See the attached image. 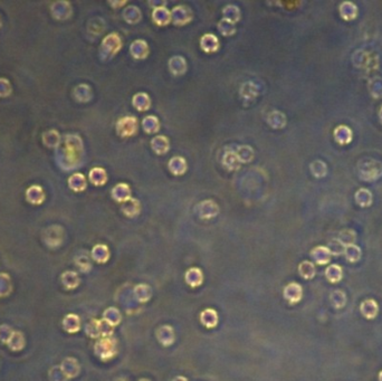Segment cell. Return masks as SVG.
Listing matches in <instances>:
<instances>
[{
    "label": "cell",
    "instance_id": "obj_1",
    "mask_svg": "<svg viewBox=\"0 0 382 381\" xmlns=\"http://www.w3.org/2000/svg\"><path fill=\"white\" fill-rule=\"evenodd\" d=\"M94 352L103 361L113 359L118 353V341L113 337L102 338L95 343Z\"/></svg>",
    "mask_w": 382,
    "mask_h": 381
},
{
    "label": "cell",
    "instance_id": "obj_2",
    "mask_svg": "<svg viewBox=\"0 0 382 381\" xmlns=\"http://www.w3.org/2000/svg\"><path fill=\"white\" fill-rule=\"evenodd\" d=\"M359 167L369 169V170H361L359 171L360 177L362 178V180L372 181L377 180L382 175V164L377 160L367 159L362 160L359 163Z\"/></svg>",
    "mask_w": 382,
    "mask_h": 381
},
{
    "label": "cell",
    "instance_id": "obj_3",
    "mask_svg": "<svg viewBox=\"0 0 382 381\" xmlns=\"http://www.w3.org/2000/svg\"><path fill=\"white\" fill-rule=\"evenodd\" d=\"M64 230L60 226H51L43 233V241L48 247L56 248L63 244Z\"/></svg>",
    "mask_w": 382,
    "mask_h": 381
},
{
    "label": "cell",
    "instance_id": "obj_4",
    "mask_svg": "<svg viewBox=\"0 0 382 381\" xmlns=\"http://www.w3.org/2000/svg\"><path fill=\"white\" fill-rule=\"evenodd\" d=\"M156 337L161 345L163 347H170L173 345L176 340V334H174V329L171 325H160L156 331Z\"/></svg>",
    "mask_w": 382,
    "mask_h": 381
},
{
    "label": "cell",
    "instance_id": "obj_5",
    "mask_svg": "<svg viewBox=\"0 0 382 381\" xmlns=\"http://www.w3.org/2000/svg\"><path fill=\"white\" fill-rule=\"evenodd\" d=\"M283 295H284V299L287 302H289L290 304H296L302 300L303 288L298 283L292 282V283L287 284L284 287Z\"/></svg>",
    "mask_w": 382,
    "mask_h": 381
},
{
    "label": "cell",
    "instance_id": "obj_6",
    "mask_svg": "<svg viewBox=\"0 0 382 381\" xmlns=\"http://www.w3.org/2000/svg\"><path fill=\"white\" fill-rule=\"evenodd\" d=\"M60 367L62 371L64 372V375L67 377V379L75 378V377L80 375L81 366L75 358H72V357L65 358L63 361H62Z\"/></svg>",
    "mask_w": 382,
    "mask_h": 381
},
{
    "label": "cell",
    "instance_id": "obj_7",
    "mask_svg": "<svg viewBox=\"0 0 382 381\" xmlns=\"http://www.w3.org/2000/svg\"><path fill=\"white\" fill-rule=\"evenodd\" d=\"M360 311L361 314L368 320H372L378 316V312H379V305H378L377 302L372 299H368L363 301L360 305Z\"/></svg>",
    "mask_w": 382,
    "mask_h": 381
},
{
    "label": "cell",
    "instance_id": "obj_8",
    "mask_svg": "<svg viewBox=\"0 0 382 381\" xmlns=\"http://www.w3.org/2000/svg\"><path fill=\"white\" fill-rule=\"evenodd\" d=\"M200 322L203 326L208 329H214L219 322L218 313L214 309H206L200 313Z\"/></svg>",
    "mask_w": 382,
    "mask_h": 381
},
{
    "label": "cell",
    "instance_id": "obj_9",
    "mask_svg": "<svg viewBox=\"0 0 382 381\" xmlns=\"http://www.w3.org/2000/svg\"><path fill=\"white\" fill-rule=\"evenodd\" d=\"M63 329L68 333H76L81 330V318L76 314H67L64 318L63 322Z\"/></svg>",
    "mask_w": 382,
    "mask_h": 381
},
{
    "label": "cell",
    "instance_id": "obj_10",
    "mask_svg": "<svg viewBox=\"0 0 382 381\" xmlns=\"http://www.w3.org/2000/svg\"><path fill=\"white\" fill-rule=\"evenodd\" d=\"M331 252L325 246H318L313 248V251L311 252V256L315 260V263L318 265H325L330 263L331 260Z\"/></svg>",
    "mask_w": 382,
    "mask_h": 381
},
{
    "label": "cell",
    "instance_id": "obj_11",
    "mask_svg": "<svg viewBox=\"0 0 382 381\" xmlns=\"http://www.w3.org/2000/svg\"><path fill=\"white\" fill-rule=\"evenodd\" d=\"M185 280H186V283L191 287L200 286L203 282V275L201 270L198 267L190 268V270H188L186 273Z\"/></svg>",
    "mask_w": 382,
    "mask_h": 381
},
{
    "label": "cell",
    "instance_id": "obj_12",
    "mask_svg": "<svg viewBox=\"0 0 382 381\" xmlns=\"http://www.w3.org/2000/svg\"><path fill=\"white\" fill-rule=\"evenodd\" d=\"M352 138H353V134H352V131L349 127L344 126H339L334 129V139L336 142H339L340 144H348L351 142Z\"/></svg>",
    "mask_w": 382,
    "mask_h": 381
},
{
    "label": "cell",
    "instance_id": "obj_13",
    "mask_svg": "<svg viewBox=\"0 0 382 381\" xmlns=\"http://www.w3.org/2000/svg\"><path fill=\"white\" fill-rule=\"evenodd\" d=\"M61 281L66 289H75L81 283L80 276L77 275V273L73 271L64 272L61 276Z\"/></svg>",
    "mask_w": 382,
    "mask_h": 381
},
{
    "label": "cell",
    "instance_id": "obj_14",
    "mask_svg": "<svg viewBox=\"0 0 382 381\" xmlns=\"http://www.w3.org/2000/svg\"><path fill=\"white\" fill-rule=\"evenodd\" d=\"M26 197L32 204L39 205L45 200V192L40 186H32L26 191Z\"/></svg>",
    "mask_w": 382,
    "mask_h": 381
},
{
    "label": "cell",
    "instance_id": "obj_15",
    "mask_svg": "<svg viewBox=\"0 0 382 381\" xmlns=\"http://www.w3.org/2000/svg\"><path fill=\"white\" fill-rule=\"evenodd\" d=\"M134 297L140 303H145L151 299L152 289L148 284H139L133 289Z\"/></svg>",
    "mask_w": 382,
    "mask_h": 381
},
{
    "label": "cell",
    "instance_id": "obj_16",
    "mask_svg": "<svg viewBox=\"0 0 382 381\" xmlns=\"http://www.w3.org/2000/svg\"><path fill=\"white\" fill-rule=\"evenodd\" d=\"M103 320L114 328V326L119 325L120 323H121L122 316L118 309L112 306V308H107L104 313H103Z\"/></svg>",
    "mask_w": 382,
    "mask_h": 381
},
{
    "label": "cell",
    "instance_id": "obj_17",
    "mask_svg": "<svg viewBox=\"0 0 382 381\" xmlns=\"http://www.w3.org/2000/svg\"><path fill=\"white\" fill-rule=\"evenodd\" d=\"M340 14L346 20H352L358 16V7L350 1L342 2L340 6Z\"/></svg>",
    "mask_w": 382,
    "mask_h": 381
},
{
    "label": "cell",
    "instance_id": "obj_18",
    "mask_svg": "<svg viewBox=\"0 0 382 381\" xmlns=\"http://www.w3.org/2000/svg\"><path fill=\"white\" fill-rule=\"evenodd\" d=\"M7 345L12 351H20L24 349L25 345H26V340H25V337L22 332L14 331V333H12Z\"/></svg>",
    "mask_w": 382,
    "mask_h": 381
},
{
    "label": "cell",
    "instance_id": "obj_19",
    "mask_svg": "<svg viewBox=\"0 0 382 381\" xmlns=\"http://www.w3.org/2000/svg\"><path fill=\"white\" fill-rule=\"evenodd\" d=\"M325 277L331 283H338L343 277L342 267L339 265H330L325 270Z\"/></svg>",
    "mask_w": 382,
    "mask_h": 381
},
{
    "label": "cell",
    "instance_id": "obj_20",
    "mask_svg": "<svg viewBox=\"0 0 382 381\" xmlns=\"http://www.w3.org/2000/svg\"><path fill=\"white\" fill-rule=\"evenodd\" d=\"M298 273H300V275L303 277V279L312 280L315 276L317 270H315V266L312 262L304 260V262H302L300 265H298Z\"/></svg>",
    "mask_w": 382,
    "mask_h": 381
},
{
    "label": "cell",
    "instance_id": "obj_21",
    "mask_svg": "<svg viewBox=\"0 0 382 381\" xmlns=\"http://www.w3.org/2000/svg\"><path fill=\"white\" fill-rule=\"evenodd\" d=\"M330 302L333 308L335 309H342L347 304V295L346 293L342 292L341 289H335L331 293L330 295Z\"/></svg>",
    "mask_w": 382,
    "mask_h": 381
},
{
    "label": "cell",
    "instance_id": "obj_22",
    "mask_svg": "<svg viewBox=\"0 0 382 381\" xmlns=\"http://www.w3.org/2000/svg\"><path fill=\"white\" fill-rule=\"evenodd\" d=\"M92 257L97 263H105L110 257V252L105 245H96L92 251Z\"/></svg>",
    "mask_w": 382,
    "mask_h": 381
},
{
    "label": "cell",
    "instance_id": "obj_23",
    "mask_svg": "<svg viewBox=\"0 0 382 381\" xmlns=\"http://www.w3.org/2000/svg\"><path fill=\"white\" fill-rule=\"evenodd\" d=\"M355 201L361 207H369L372 204V193L368 189L361 188L355 192Z\"/></svg>",
    "mask_w": 382,
    "mask_h": 381
},
{
    "label": "cell",
    "instance_id": "obj_24",
    "mask_svg": "<svg viewBox=\"0 0 382 381\" xmlns=\"http://www.w3.org/2000/svg\"><path fill=\"white\" fill-rule=\"evenodd\" d=\"M85 333L89 335L90 338H99L102 337L101 333V320H96L93 318L85 325Z\"/></svg>",
    "mask_w": 382,
    "mask_h": 381
},
{
    "label": "cell",
    "instance_id": "obj_25",
    "mask_svg": "<svg viewBox=\"0 0 382 381\" xmlns=\"http://www.w3.org/2000/svg\"><path fill=\"white\" fill-rule=\"evenodd\" d=\"M12 284L10 276L6 273H0V297L8 296L11 293Z\"/></svg>",
    "mask_w": 382,
    "mask_h": 381
},
{
    "label": "cell",
    "instance_id": "obj_26",
    "mask_svg": "<svg viewBox=\"0 0 382 381\" xmlns=\"http://www.w3.org/2000/svg\"><path fill=\"white\" fill-rule=\"evenodd\" d=\"M338 239L346 247L350 245H354V243L356 241V233L352 229H343L341 233L339 234Z\"/></svg>",
    "mask_w": 382,
    "mask_h": 381
},
{
    "label": "cell",
    "instance_id": "obj_27",
    "mask_svg": "<svg viewBox=\"0 0 382 381\" xmlns=\"http://www.w3.org/2000/svg\"><path fill=\"white\" fill-rule=\"evenodd\" d=\"M344 255H346L347 259L350 263H356L361 258V255H362V253H361L360 247L356 246L355 244H354V245H350V246H347L346 247V251H344Z\"/></svg>",
    "mask_w": 382,
    "mask_h": 381
},
{
    "label": "cell",
    "instance_id": "obj_28",
    "mask_svg": "<svg viewBox=\"0 0 382 381\" xmlns=\"http://www.w3.org/2000/svg\"><path fill=\"white\" fill-rule=\"evenodd\" d=\"M75 263L77 265V267L80 268V270L83 273H89L91 271V268H92V264H91V260H90L89 257H87L86 255H78V256H76Z\"/></svg>",
    "mask_w": 382,
    "mask_h": 381
},
{
    "label": "cell",
    "instance_id": "obj_29",
    "mask_svg": "<svg viewBox=\"0 0 382 381\" xmlns=\"http://www.w3.org/2000/svg\"><path fill=\"white\" fill-rule=\"evenodd\" d=\"M311 169H312V172L315 177L321 178L326 175V170H327L326 164L321 160L314 161V162L311 164Z\"/></svg>",
    "mask_w": 382,
    "mask_h": 381
},
{
    "label": "cell",
    "instance_id": "obj_30",
    "mask_svg": "<svg viewBox=\"0 0 382 381\" xmlns=\"http://www.w3.org/2000/svg\"><path fill=\"white\" fill-rule=\"evenodd\" d=\"M331 252L332 255L334 256H340L344 254V251H346V246L343 245V244L339 241L338 238L336 239H332V241L330 242L329 244V247H327Z\"/></svg>",
    "mask_w": 382,
    "mask_h": 381
},
{
    "label": "cell",
    "instance_id": "obj_31",
    "mask_svg": "<svg viewBox=\"0 0 382 381\" xmlns=\"http://www.w3.org/2000/svg\"><path fill=\"white\" fill-rule=\"evenodd\" d=\"M49 379L51 381H67V377L62 371L61 367H53L49 370Z\"/></svg>",
    "mask_w": 382,
    "mask_h": 381
},
{
    "label": "cell",
    "instance_id": "obj_32",
    "mask_svg": "<svg viewBox=\"0 0 382 381\" xmlns=\"http://www.w3.org/2000/svg\"><path fill=\"white\" fill-rule=\"evenodd\" d=\"M12 333H14V330H12L9 325L7 324L0 325V342L7 345Z\"/></svg>",
    "mask_w": 382,
    "mask_h": 381
},
{
    "label": "cell",
    "instance_id": "obj_33",
    "mask_svg": "<svg viewBox=\"0 0 382 381\" xmlns=\"http://www.w3.org/2000/svg\"><path fill=\"white\" fill-rule=\"evenodd\" d=\"M172 381H188V379H187L186 377H184V376H177V377H174Z\"/></svg>",
    "mask_w": 382,
    "mask_h": 381
},
{
    "label": "cell",
    "instance_id": "obj_34",
    "mask_svg": "<svg viewBox=\"0 0 382 381\" xmlns=\"http://www.w3.org/2000/svg\"><path fill=\"white\" fill-rule=\"evenodd\" d=\"M115 381H128V379H127L126 377H120V378L115 379Z\"/></svg>",
    "mask_w": 382,
    "mask_h": 381
},
{
    "label": "cell",
    "instance_id": "obj_35",
    "mask_svg": "<svg viewBox=\"0 0 382 381\" xmlns=\"http://www.w3.org/2000/svg\"><path fill=\"white\" fill-rule=\"evenodd\" d=\"M379 118H380V122L382 123V106H381V109L379 111Z\"/></svg>",
    "mask_w": 382,
    "mask_h": 381
},
{
    "label": "cell",
    "instance_id": "obj_36",
    "mask_svg": "<svg viewBox=\"0 0 382 381\" xmlns=\"http://www.w3.org/2000/svg\"><path fill=\"white\" fill-rule=\"evenodd\" d=\"M379 380H380V381H382V371H381L380 374H379Z\"/></svg>",
    "mask_w": 382,
    "mask_h": 381
},
{
    "label": "cell",
    "instance_id": "obj_37",
    "mask_svg": "<svg viewBox=\"0 0 382 381\" xmlns=\"http://www.w3.org/2000/svg\"><path fill=\"white\" fill-rule=\"evenodd\" d=\"M139 381H150V380H149V379H145V378H142V379H140Z\"/></svg>",
    "mask_w": 382,
    "mask_h": 381
}]
</instances>
